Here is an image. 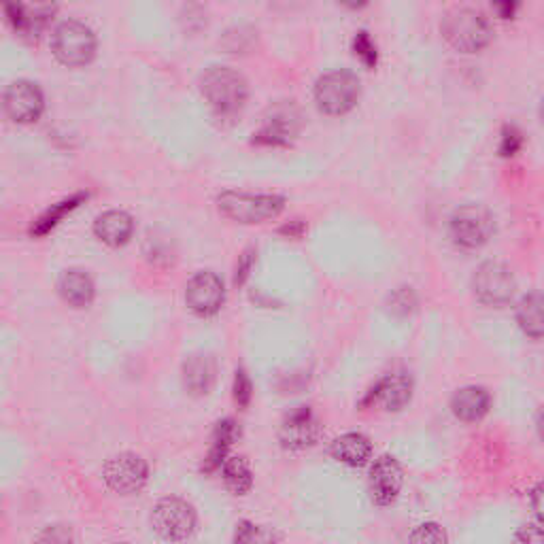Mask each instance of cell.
I'll use <instances>...</instances> for the list:
<instances>
[{"instance_id":"cell-1","label":"cell","mask_w":544,"mask_h":544,"mask_svg":"<svg viewBox=\"0 0 544 544\" xmlns=\"http://www.w3.org/2000/svg\"><path fill=\"white\" fill-rule=\"evenodd\" d=\"M202 98L219 119H232L241 115L249 98L247 79L230 66H209L198 79Z\"/></svg>"},{"instance_id":"cell-2","label":"cell","mask_w":544,"mask_h":544,"mask_svg":"<svg viewBox=\"0 0 544 544\" xmlns=\"http://www.w3.org/2000/svg\"><path fill=\"white\" fill-rule=\"evenodd\" d=\"M440 34L459 54H479L493 39L487 17L470 7H455L442 17Z\"/></svg>"},{"instance_id":"cell-3","label":"cell","mask_w":544,"mask_h":544,"mask_svg":"<svg viewBox=\"0 0 544 544\" xmlns=\"http://www.w3.org/2000/svg\"><path fill=\"white\" fill-rule=\"evenodd\" d=\"M217 209L238 224L253 226L275 219L285 209V198L277 194H249L226 190L217 196Z\"/></svg>"},{"instance_id":"cell-4","label":"cell","mask_w":544,"mask_h":544,"mask_svg":"<svg viewBox=\"0 0 544 544\" xmlns=\"http://www.w3.org/2000/svg\"><path fill=\"white\" fill-rule=\"evenodd\" d=\"M51 51L56 60L68 68L88 66L96 56V34L88 24L66 20L54 30Z\"/></svg>"},{"instance_id":"cell-5","label":"cell","mask_w":544,"mask_h":544,"mask_svg":"<svg viewBox=\"0 0 544 544\" xmlns=\"http://www.w3.org/2000/svg\"><path fill=\"white\" fill-rule=\"evenodd\" d=\"M362 94V83L349 71H332L321 75L315 83L317 109L326 115L338 117L349 113Z\"/></svg>"},{"instance_id":"cell-6","label":"cell","mask_w":544,"mask_h":544,"mask_svg":"<svg viewBox=\"0 0 544 544\" xmlns=\"http://www.w3.org/2000/svg\"><path fill=\"white\" fill-rule=\"evenodd\" d=\"M493 234V217L481 204H464L449 219V236L453 245L466 251L481 249Z\"/></svg>"},{"instance_id":"cell-7","label":"cell","mask_w":544,"mask_h":544,"mask_svg":"<svg viewBox=\"0 0 544 544\" xmlns=\"http://www.w3.org/2000/svg\"><path fill=\"white\" fill-rule=\"evenodd\" d=\"M151 527L164 540H185L196 530V513L185 500L164 498L151 510Z\"/></svg>"},{"instance_id":"cell-8","label":"cell","mask_w":544,"mask_h":544,"mask_svg":"<svg viewBox=\"0 0 544 544\" xmlns=\"http://www.w3.org/2000/svg\"><path fill=\"white\" fill-rule=\"evenodd\" d=\"M474 296L487 306H504L515 296V277L508 266L500 262H483L472 277Z\"/></svg>"},{"instance_id":"cell-9","label":"cell","mask_w":544,"mask_h":544,"mask_svg":"<svg viewBox=\"0 0 544 544\" xmlns=\"http://www.w3.org/2000/svg\"><path fill=\"white\" fill-rule=\"evenodd\" d=\"M102 479L109 485V489L130 496V493L141 491L149 479L147 462L136 453H119L111 457L102 468Z\"/></svg>"},{"instance_id":"cell-10","label":"cell","mask_w":544,"mask_h":544,"mask_svg":"<svg viewBox=\"0 0 544 544\" xmlns=\"http://www.w3.org/2000/svg\"><path fill=\"white\" fill-rule=\"evenodd\" d=\"M185 302L190 306V311L200 317H211L219 313L226 302L224 281L211 270L198 272L185 287Z\"/></svg>"},{"instance_id":"cell-11","label":"cell","mask_w":544,"mask_h":544,"mask_svg":"<svg viewBox=\"0 0 544 544\" xmlns=\"http://www.w3.org/2000/svg\"><path fill=\"white\" fill-rule=\"evenodd\" d=\"M319 436H321V423L311 406H296L292 413L285 415L279 430L281 445L289 451L309 449L317 445Z\"/></svg>"},{"instance_id":"cell-12","label":"cell","mask_w":544,"mask_h":544,"mask_svg":"<svg viewBox=\"0 0 544 544\" xmlns=\"http://www.w3.org/2000/svg\"><path fill=\"white\" fill-rule=\"evenodd\" d=\"M45 98L37 83L17 79L5 92V111L15 124H34L43 115Z\"/></svg>"},{"instance_id":"cell-13","label":"cell","mask_w":544,"mask_h":544,"mask_svg":"<svg viewBox=\"0 0 544 544\" xmlns=\"http://www.w3.org/2000/svg\"><path fill=\"white\" fill-rule=\"evenodd\" d=\"M411 398L413 379L406 372H391L368 391L366 398L362 400V406H379L385 413H398L411 402Z\"/></svg>"},{"instance_id":"cell-14","label":"cell","mask_w":544,"mask_h":544,"mask_svg":"<svg viewBox=\"0 0 544 544\" xmlns=\"http://www.w3.org/2000/svg\"><path fill=\"white\" fill-rule=\"evenodd\" d=\"M402 483H404V472L396 457L383 455L372 464L370 476H368V487H370V498L374 504L379 506L394 504L402 491Z\"/></svg>"},{"instance_id":"cell-15","label":"cell","mask_w":544,"mask_h":544,"mask_svg":"<svg viewBox=\"0 0 544 544\" xmlns=\"http://www.w3.org/2000/svg\"><path fill=\"white\" fill-rule=\"evenodd\" d=\"M298 115L292 109H277L264 126L253 134V145L262 147H287L298 134Z\"/></svg>"},{"instance_id":"cell-16","label":"cell","mask_w":544,"mask_h":544,"mask_svg":"<svg viewBox=\"0 0 544 544\" xmlns=\"http://www.w3.org/2000/svg\"><path fill=\"white\" fill-rule=\"evenodd\" d=\"M491 408V396L485 387L468 385L457 389L451 398V411L453 415L464 423H476L481 421Z\"/></svg>"},{"instance_id":"cell-17","label":"cell","mask_w":544,"mask_h":544,"mask_svg":"<svg viewBox=\"0 0 544 544\" xmlns=\"http://www.w3.org/2000/svg\"><path fill=\"white\" fill-rule=\"evenodd\" d=\"M183 385L192 396H207L215 383V362L211 355L196 353L183 362Z\"/></svg>"},{"instance_id":"cell-18","label":"cell","mask_w":544,"mask_h":544,"mask_svg":"<svg viewBox=\"0 0 544 544\" xmlns=\"http://www.w3.org/2000/svg\"><path fill=\"white\" fill-rule=\"evenodd\" d=\"M94 234L109 247H124L134 234V219L126 211H105L94 221Z\"/></svg>"},{"instance_id":"cell-19","label":"cell","mask_w":544,"mask_h":544,"mask_svg":"<svg viewBox=\"0 0 544 544\" xmlns=\"http://www.w3.org/2000/svg\"><path fill=\"white\" fill-rule=\"evenodd\" d=\"M330 455L340 464L351 466V468H362V466H366L370 462L372 445H370V440L364 434L349 432V434L338 436L332 442Z\"/></svg>"},{"instance_id":"cell-20","label":"cell","mask_w":544,"mask_h":544,"mask_svg":"<svg viewBox=\"0 0 544 544\" xmlns=\"http://www.w3.org/2000/svg\"><path fill=\"white\" fill-rule=\"evenodd\" d=\"M58 292L66 304L75 306V309H85L94 300V281L85 270L71 268L60 277Z\"/></svg>"},{"instance_id":"cell-21","label":"cell","mask_w":544,"mask_h":544,"mask_svg":"<svg viewBox=\"0 0 544 544\" xmlns=\"http://www.w3.org/2000/svg\"><path fill=\"white\" fill-rule=\"evenodd\" d=\"M241 438V428H238V423L232 419H224L215 425L213 432V442L207 459H204L202 470L204 472H215L221 470L224 462L228 459V449L234 445V442Z\"/></svg>"},{"instance_id":"cell-22","label":"cell","mask_w":544,"mask_h":544,"mask_svg":"<svg viewBox=\"0 0 544 544\" xmlns=\"http://www.w3.org/2000/svg\"><path fill=\"white\" fill-rule=\"evenodd\" d=\"M88 198H90V192H77V194L68 196V198H64V200H60L56 204H51V207L30 226V236H34V238L47 236L66 215H71L73 211H77Z\"/></svg>"},{"instance_id":"cell-23","label":"cell","mask_w":544,"mask_h":544,"mask_svg":"<svg viewBox=\"0 0 544 544\" xmlns=\"http://www.w3.org/2000/svg\"><path fill=\"white\" fill-rule=\"evenodd\" d=\"M517 323L530 338H544V296L527 294L517 304Z\"/></svg>"},{"instance_id":"cell-24","label":"cell","mask_w":544,"mask_h":544,"mask_svg":"<svg viewBox=\"0 0 544 544\" xmlns=\"http://www.w3.org/2000/svg\"><path fill=\"white\" fill-rule=\"evenodd\" d=\"M221 476H224L226 487L236 496H245L253 487V472L245 457H228L221 466Z\"/></svg>"},{"instance_id":"cell-25","label":"cell","mask_w":544,"mask_h":544,"mask_svg":"<svg viewBox=\"0 0 544 544\" xmlns=\"http://www.w3.org/2000/svg\"><path fill=\"white\" fill-rule=\"evenodd\" d=\"M56 11L58 9L54 5V0H37L34 7L28 9V30L24 37H32V39L41 37V32L49 26L51 20H54Z\"/></svg>"},{"instance_id":"cell-26","label":"cell","mask_w":544,"mask_h":544,"mask_svg":"<svg viewBox=\"0 0 544 544\" xmlns=\"http://www.w3.org/2000/svg\"><path fill=\"white\" fill-rule=\"evenodd\" d=\"M351 49H353V56L360 60L364 64V68H368V71H374V68H377L379 49H377V43L372 41L370 32H366V30L355 32V37L351 41Z\"/></svg>"},{"instance_id":"cell-27","label":"cell","mask_w":544,"mask_h":544,"mask_svg":"<svg viewBox=\"0 0 544 544\" xmlns=\"http://www.w3.org/2000/svg\"><path fill=\"white\" fill-rule=\"evenodd\" d=\"M525 147V136L519 126L515 124H506L500 132V143H498V153L502 158H515Z\"/></svg>"},{"instance_id":"cell-28","label":"cell","mask_w":544,"mask_h":544,"mask_svg":"<svg viewBox=\"0 0 544 544\" xmlns=\"http://www.w3.org/2000/svg\"><path fill=\"white\" fill-rule=\"evenodd\" d=\"M415 306H417V296L413 292V287H400L389 296V311L396 315L413 313Z\"/></svg>"},{"instance_id":"cell-29","label":"cell","mask_w":544,"mask_h":544,"mask_svg":"<svg viewBox=\"0 0 544 544\" xmlns=\"http://www.w3.org/2000/svg\"><path fill=\"white\" fill-rule=\"evenodd\" d=\"M234 540L236 542H272V540H279V536L268 532L266 527H262V525L243 521L241 525H238Z\"/></svg>"},{"instance_id":"cell-30","label":"cell","mask_w":544,"mask_h":544,"mask_svg":"<svg viewBox=\"0 0 544 544\" xmlns=\"http://www.w3.org/2000/svg\"><path fill=\"white\" fill-rule=\"evenodd\" d=\"M5 17L9 26L20 32V34H26L28 30V7L24 3H20V0H5Z\"/></svg>"},{"instance_id":"cell-31","label":"cell","mask_w":544,"mask_h":544,"mask_svg":"<svg viewBox=\"0 0 544 544\" xmlns=\"http://www.w3.org/2000/svg\"><path fill=\"white\" fill-rule=\"evenodd\" d=\"M234 402L238 406H249L251 402V396H253V385H251V379L247 377V372L243 368H238L236 374H234Z\"/></svg>"},{"instance_id":"cell-32","label":"cell","mask_w":544,"mask_h":544,"mask_svg":"<svg viewBox=\"0 0 544 544\" xmlns=\"http://www.w3.org/2000/svg\"><path fill=\"white\" fill-rule=\"evenodd\" d=\"M411 542H445L447 534L442 532V527L436 523H423L417 530L408 536Z\"/></svg>"},{"instance_id":"cell-33","label":"cell","mask_w":544,"mask_h":544,"mask_svg":"<svg viewBox=\"0 0 544 544\" xmlns=\"http://www.w3.org/2000/svg\"><path fill=\"white\" fill-rule=\"evenodd\" d=\"M493 13H496L500 20L510 22L521 13V0H489Z\"/></svg>"},{"instance_id":"cell-34","label":"cell","mask_w":544,"mask_h":544,"mask_svg":"<svg viewBox=\"0 0 544 544\" xmlns=\"http://www.w3.org/2000/svg\"><path fill=\"white\" fill-rule=\"evenodd\" d=\"M255 255H258V253H255V249H247V251L241 255V258H238L236 275H234V285H236V287L245 285V281H247V277H249V272H251V268H253V264H255Z\"/></svg>"},{"instance_id":"cell-35","label":"cell","mask_w":544,"mask_h":544,"mask_svg":"<svg viewBox=\"0 0 544 544\" xmlns=\"http://www.w3.org/2000/svg\"><path fill=\"white\" fill-rule=\"evenodd\" d=\"M530 506L534 510L536 519L544 525V481L538 483L530 493Z\"/></svg>"},{"instance_id":"cell-36","label":"cell","mask_w":544,"mask_h":544,"mask_svg":"<svg viewBox=\"0 0 544 544\" xmlns=\"http://www.w3.org/2000/svg\"><path fill=\"white\" fill-rule=\"evenodd\" d=\"M517 540H521V542H544V532L540 530V527L525 525L523 530L517 534Z\"/></svg>"},{"instance_id":"cell-37","label":"cell","mask_w":544,"mask_h":544,"mask_svg":"<svg viewBox=\"0 0 544 544\" xmlns=\"http://www.w3.org/2000/svg\"><path fill=\"white\" fill-rule=\"evenodd\" d=\"M64 530V527H49V530L45 532V534H41V536H37V540H51V542H68V540H71V534H68V532H64V534H60Z\"/></svg>"},{"instance_id":"cell-38","label":"cell","mask_w":544,"mask_h":544,"mask_svg":"<svg viewBox=\"0 0 544 544\" xmlns=\"http://www.w3.org/2000/svg\"><path fill=\"white\" fill-rule=\"evenodd\" d=\"M279 232H281V234H285L287 238H302V234L306 232V226H304V221L296 219V221H292V224L283 226Z\"/></svg>"},{"instance_id":"cell-39","label":"cell","mask_w":544,"mask_h":544,"mask_svg":"<svg viewBox=\"0 0 544 544\" xmlns=\"http://www.w3.org/2000/svg\"><path fill=\"white\" fill-rule=\"evenodd\" d=\"M338 3L343 7H347V9H351V11H360V9L370 5V0H338Z\"/></svg>"},{"instance_id":"cell-40","label":"cell","mask_w":544,"mask_h":544,"mask_svg":"<svg viewBox=\"0 0 544 544\" xmlns=\"http://www.w3.org/2000/svg\"><path fill=\"white\" fill-rule=\"evenodd\" d=\"M536 430H538V436L544 445V406L536 413Z\"/></svg>"},{"instance_id":"cell-41","label":"cell","mask_w":544,"mask_h":544,"mask_svg":"<svg viewBox=\"0 0 544 544\" xmlns=\"http://www.w3.org/2000/svg\"><path fill=\"white\" fill-rule=\"evenodd\" d=\"M540 122H542V126H544V98H542V102H540Z\"/></svg>"}]
</instances>
